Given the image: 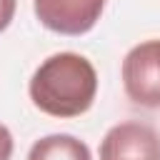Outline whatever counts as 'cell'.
I'll use <instances>...</instances> for the list:
<instances>
[{
    "label": "cell",
    "instance_id": "1",
    "mask_svg": "<svg viewBox=\"0 0 160 160\" xmlns=\"http://www.w3.org/2000/svg\"><path fill=\"white\" fill-rule=\"evenodd\" d=\"M32 105L52 118H78L90 110L98 95V72L85 55L55 52L30 78Z\"/></svg>",
    "mask_w": 160,
    "mask_h": 160
},
{
    "label": "cell",
    "instance_id": "2",
    "mask_svg": "<svg viewBox=\"0 0 160 160\" xmlns=\"http://www.w3.org/2000/svg\"><path fill=\"white\" fill-rule=\"evenodd\" d=\"M122 88L135 105L160 108V40H145L125 55Z\"/></svg>",
    "mask_w": 160,
    "mask_h": 160
},
{
    "label": "cell",
    "instance_id": "3",
    "mask_svg": "<svg viewBox=\"0 0 160 160\" xmlns=\"http://www.w3.org/2000/svg\"><path fill=\"white\" fill-rule=\"evenodd\" d=\"M100 160H160V135L138 120L118 122L100 142Z\"/></svg>",
    "mask_w": 160,
    "mask_h": 160
},
{
    "label": "cell",
    "instance_id": "4",
    "mask_svg": "<svg viewBox=\"0 0 160 160\" xmlns=\"http://www.w3.org/2000/svg\"><path fill=\"white\" fill-rule=\"evenodd\" d=\"M108 0H35V18L52 32L85 35L95 28Z\"/></svg>",
    "mask_w": 160,
    "mask_h": 160
},
{
    "label": "cell",
    "instance_id": "5",
    "mask_svg": "<svg viewBox=\"0 0 160 160\" xmlns=\"http://www.w3.org/2000/svg\"><path fill=\"white\" fill-rule=\"evenodd\" d=\"M28 160H92L90 148L68 132H52L32 142Z\"/></svg>",
    "mask_w": 160,
    "mask_h": 160
},
{
    "label": "cell",
    "instance_id": "6",
    "mask_svg": "<svg viewBox=\"0 0 160 160\" xmlns=\"http://www.w3.org/2000/svg\"><path fill=\"white\" fill-rule=\"evenodd\" d=\"M12 150H15L12 132L0 122V160H10V158H12Z\"/></svg>",
    "mask_w": 160,
    "mask_h": 160
},
{
    "label": "cell",
    "instance_id": "7",
    "mask_svg": "<svg viewBox=\"0 0 160 160\" xmlns=\"http://www.w3.org/2000/svg\"><path fill=\"white\" fill-rule=\"evenodd\" d=\"M15 8H18V0H0V32L12 22Z\"/></svg>",
    "mask_w": 160,
    "mask_h": 160
}]
</instances>
